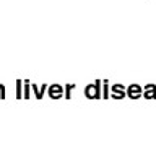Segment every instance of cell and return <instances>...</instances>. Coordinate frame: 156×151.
<instances>
[{
  "label": "cell",
  "instance_id": "1",
  "mask_svg": "<svg viewBox=\"0 0 156 151\" xmlns=\"http://www.w3.org/2000/svg\"><path fill=\"white\" fill-rule=\"evenodd\" d=\"M101 88H102V80H96L94 83H90L85 88V96L88 99H99L101 97Z\"/></svg>",
  "mask_w": 156,
  "mask_h": 151
},
{
  "label": "cell",
  "instance_id": "2",
  "mask_svg": "<svg viewBox=\"0 0 156 151\" xmlns=\"http://www.w3.org/2000/svg\"><path fill=\"white\" fill-rule=\"evenodd\" d=\"M47 96L52 97V99H60V97L65 96V88L62 85H57V83H52L47 88Z\"/></svg>",
  "mask_w": 156,
  "mask_h": 151
},
{
  "label": "cell",
  "instance_id": "3",
  "mask_svg": "<svg viewBox=\"0 0 156 151\" xmlns=\"http://www.w3.org/2000/svg\"><path fill=\"white\" fill-rule=\"evenodd\" d=\"M111 97H114V99H124L127 96V88L124 85H120V83H117V85H112L111 86V93H109Z\"/></svg>",
  "mask_w": 156,
  "mask_h": 151
},
{
  "label": "cell",
  "instance_id": "4",
  "mask_svg": "<svg viewBox=\"0 0 156 151\" xmlns=\"http://www.w3.org/2000/svg\"><path fill=\"white\" fill-rule=\"evenodd\" d=\"M127 96L132 97V99H138V97L143 96V88L140 85H136V83H133V85H130L127 88Z\"/></svg>",
  "mask_w": 156,
  "mask_h": 151
},
{
  "label": "cell",
  "instance_id": "5",
  "mask_svg": "<svg viewBox=\"0 0 156 151\" xmlns=\"http://www.w3.org/2000/svg\"><path fill=\"white\" fill-rule=\"evenodd\" d=\"M31 88H33V94L34 97H37V99H41V97H44V93L47 91L49 85H46V83H42V85H36V83H31Z\"/></svg>",
  "mask_w": 156,
  "mask_h": 151
},
{
  "label": "cell",
  "instance_id": "6",
  "mask_svg": "<svg viewBox=\"0 0 156 151\" xmlns=\"http://www.w3.org/2000/svg\"><path fill=\"white\" fill-rule=\"evenodd\" d=\"M143 96L146 99H156V85L150 83V85L143 86Z\"/></svg>",
  "mask_w": 156,
  "mask_h": 151
},
{
  "label": "cell",
  "instance_id": "7",
  "mask_svg": "<svg viewBox=\"0 0 156 151\" xmlns=\"http://www.w3.org/2000/svg\"><path fill=\"white\" fill-rule=\"evenodd\" d=\"M23 97L24 99L31 97V81L29 80H23Z\"/></svg>",
  "mask_w": 156,
  "mask_h": 151
},
{
  "label": "cell",
  "instance_id": "8",
  "mask_svg": "<svg viewBox=\"0 0 156 151\" xmlns=\"http://www.w3.org/2000/svg\"><path fill=\"white\" fill-rule=\"evenodd\" d=\"M75 88H76L75 83H68V85H65V97H67V99H70V97H72V91L75 90Z\"/></svg>",
  "mask_w": 156,
  "mask_h": 151
},
{
  "label": "cell",
  "instance_id": "9",
  "mask_svg": "<svg viewBox=\"0 0 156 151\" xmlns=\"http://www.w3.org/2000/svg\"><path fill=\"white\" fill-rule=\"evenodd\" d=\"M16 97L23 99V80H16Z\"/></svg>",
  "mask_w": 156,
  "mask_h": 151
},
{
  "label": "cell",
  "instance_id": "10",
  "mask_svg": "<svg viewBox=\"0 0 156 151\" xmlns=\"http://www.w3.org/2000/svg\"><path fill=\"white\" fill-rule=\"evenodd\" d=\"M0 99H5V86L0 85Z\"/></svg>",
  "mask_w": 156,
  "mask_h": 151
}]
</instances>
